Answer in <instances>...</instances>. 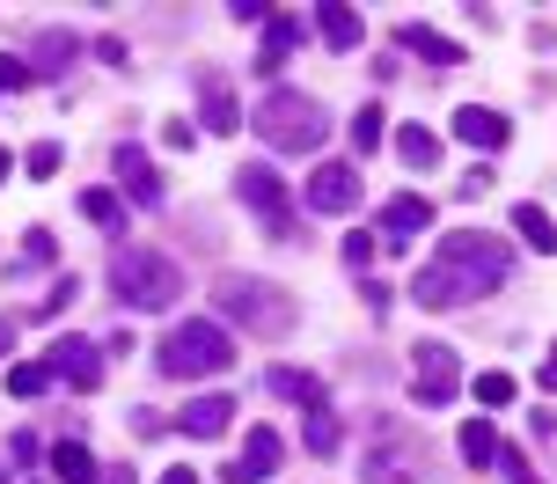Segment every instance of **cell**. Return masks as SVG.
Returning a JSON list of instances; mask_svg holds the SVG:
<instances>
[{"instance_id": "6", "label": "cell", "mask_w": 557, "mask_h": 484, "mask_svg": "<svg viewBox=\"0 0 557 484\" xmlns=\"http://www.w3.org/2000/svg\"><path fill=\"white\" fill-rule=\"evenodd\" d=\"M235 191L250 199V213L264 221V235H294V199H286V184H278V176L264 170V162H243Z\"/></svg>"}, {"instance_id": "18", "label": "cell", "mask_w": 557, "mask_h": 484, "mask_svg": "<svg viewBox=\"0 0 557 484\" xmlns=\"http://www.w3.org/2000/svg\"><path fill=\"white\" fill-rule=\"evenodd\" d=\"M396 45L418 52V59H433V66H455V59H462L455 37H441V29H425V23H404V29H396Z\"/></svg>"}, {"instance_id": "37", "label": "cell", "mask_w": 557, "mask_h": 484, "mask_svg": "<svg viewBox=\"0 0 557 484\" xmlns=\"http://www.w3.org/2000/svg\"><path fill=\"white\" fill-rule=\"evenodd\" d=\"M162 484H198V477H191V462H176V470H162Z\"/></svg>"}, {"instance_id": "23", "label": "cell", "mask_w": 557, "mask_h": 484, "mask_svg": "<svg viewBox=\"0 0 557 484\" xmlns=\"http://www.w3.org/2000/svg\"><path fill=\"white\" fill-rule=\"evenodd\" d=\"M455 448H462V462H470V470H492V456H499V433L484 426V419H470V426L455 433Z\"/></svg>"}, {"instance_id": "34", "label": "cell", "mask_w": 557, "mask_h": 484, "mask_svg": "<svg viewBox=\"0 0 557 484\" xmlns=\"http://www.w3.org/2000/svg\"><path fill=\"white\" fill-rule=\"evenodd\" d=\"M23 257H29V264H52V257H59V243H52L45 228H29V235H23Z\"/></svg>"}, {"instance_id": "20", "label": "cell", "mask_w": 557, "mask_h": 484, "mask_svg": "<svg viewBox=\"0 0 557 484\" xmlns=\"http://www.w3.org/2000/svg\"><path fill=\"white\" fill-rule=\"evenodd\" d=\"M74 66V37L66 29H45L37 45H29V74H66Z\"/></svg>"}, {"instance_id": "31", "label": "cell", "mask_w": 557, "mask_h": 484, "mask_svg": "<svg viewBox=\"0 0 557 484\" xmlns=\"http://www.w3.org/2000/svg\"><path fill=\"white\" fill-rule=\"evenodd\" d=\"M23 170H29V176H59V147H52V140H37V147L23 154Z\"/></svg>"}, {"instance_id": "36", "label": "cell", "mask_w": 557, "mask_h": 484, "mask_svg": "<svg viewBox=\"0 0 557 484\" xmlns=\"http://www.w3.org/2000/svg\"><path fill=\"white\" fill-rule=\"evenodd\" d=\"M96 484H133V462H117V470H103Z\"/></svg>"}, {"instance_id": "39", "label": "cell", "mask_w": 557, "mask_h": 484, "mask_svg": "<svg viewBox=\"0 0 557 484\" xmlns=\"http://www.w3.org/2000/svg\"><path fill=\"white\" fill-rule=\"evenodd\" d=\"M0 345H8V331H0Z\"/></svg>"}, {"instance_id": "35", "label": "cell", "mask_w": 557, "mask_h": 484, "mask_svg": "<svg viewBox=\"0 0 557 484\" xmlns=\"http://www.w3.org/2000/svg\"><path fill=\"white\" fill-rule=\"evenodd\" d=\"M8 448H15V462H37V456H45V440H37V433H15Z\"/></svg>"}, {"instance_id": "28", "label": "cell", "mask_w": 557, "mask_h": 484, "mask_svg": "<svg viewBox=\"0 0 557 484\" xmlns=\"http://www.w3.org/2000/svg\"><path fill=\"white\" fill-rule=\"evenodd\" d=\"M82 213H88V221H96L103 235H111L117 221H125V213H117V191H82Z\"/></svg>"}, {"instance_id": "15", "label": "cell", "mask_w": 557, "mask_h": 484, "mask_svg": "<svg viewBox=\"0 0 557 484\" xmlns=\"http://www.w3.org/2000/svg\"><path fill=\"white\" fill-rule=\"evenodd\" d=\"M389 147H396L404 170H433V162H441V133H433V125H396Z\"/></svg>"}, {"instance_id": "9", "label": "cell", "mask_w": 557, "mask_h": 484, "mask_svg": "<svg viewBox=\"0 0 557 484\" xmlns=\"http://www.w3.org/2000/svg\"><path fill=\"white\" fill-rule=\"evenodd\" d=\"M45 374L74 382V389H103V352H96L88 338H59L52 352H45Z\"/></svg>"}, {"instance_id": "3", "label": "cell", "mask_w": 557, "mask_h": 484, "mask_svg": "<svg viewBox=\"0 0 557 484\" xmlns=\"http://www.w3.org/2000/svg\"><path fill=\"white\" fill-rule=\"evenodd\" d=\"M111 286L125 309H176L184 301V272H176L169 250H125L111 264Z\"/></svg>"}, {"instance_id": "22", "label": "cell", "mask_w": 557, "mask_h": 484, "mask_svg": "<svg viewBox=\"0 0 557 484\" xmlns=\"http://www.w3.org/2000/svg\"><path fill=\"white\" fill-rule=\"evenodd\" d=\"M294 45H301V15H264V59H257V66L272 74V66L294 52Z\"/></svg>"}, {"instance_id": "8", "label": "cell", "mask_w": 557, "mask_h": 484, "mask_svg": "<svg viewBox=\"0 0 557 484\" xmlns=\"http://www.w3.org/2000/svg\"><path fill=\"white\" fill-rule=\"evenodd\" d=\"M308 213H352L360 206V170L352 162H323V170H308Z\"/></svg>"}, {"instance_id": "19", "label": "cell", "mask_w": 557, "mask_h": 484, "mask_svg": "<svg viewBox=\"0 0 557 484\" xmlns=\"http://www.w3.org/2000/svg\"><path fill=\"white\" fill-rule=\"evenodd\" d=\"M315 29H323V45H331V52H352V45H360V15H352V8H337V0L315 8Z\"/></svg>"}, {"instance_id": "33", "label": "cell", "mask_w": 557, "mask_h": 484, "mask_svg": "<svg viewBox=\"0 0 557 484\" xmlns=\"http://www.w3.org/2000/svg\"><path fill=\"white\" fill-rule=\"evenodd\" d=\"M374 250H382V243H374V235H360V228L345 235V264H360V272H367V264H374Z\"/></svg>"}, {"instance_id": "38", "label": "cell", "mask_w": 557, "mask_h": 484, "mask_svg": "<svg viewBox=\"0 0 557 484\" xmlns=\"http://www.w3.org/2000/svg\"><path fill=\"white\" fill-rule=\"evenodd\" d=\"M0 184H8V147H0Z\"/></svg>"}, {"instance_id": "32", "label": "cell", "mask_w": 557, "mask_h": 484, "mask_svg": "<svg viewBox=\"0 0 557 484\" xmlns=\"http://www.w3.org/2000/svg\"><path fill=\"white\" fill-rule=\"evenodd\" d=\"M492 462H499V470H506V477H513V484H543V477H535V470H529V456H513L506 440H499V456H492Z\"/></svg>"}, {"instance_id": "11", "label": "cell", "mask_w": 557, "mask_h": 484, "mask_svg": "<svg viewBox=\"0 0 557 484\" xmlns=\"http://www.w3.org/2000/svg\"><path fill=\"white\" fill-rule=\"evenodd\" d=\"M198 117H206V133H235L243 125V103H235L221 66H198Z\"/></svg>"}, {"instance_id": "25", "label": "cell", "mask_w": 557, "mask_h": 484, "mask_svg": "<svg viewBox=\"0 0 557 484\" xmlns=\"http://www.w3.org/2000/svg\"><path fill=\"white\" fill-rule=\"evenodd\" d=\"M513 228H521V243H535V250H557V228H550V213L543 206H513Z\"/></svg>"}, {"instance_id": "30", "label": "cell", "mask_w": 557, "mask_h": 484, "mask_svg": "<svg viewBox=\"0 0 557 484\" xmlns=\"http://www.w3.org/2000/svg\"><path fill=\"white\" fill-rule=\"evenodd\" d=\"M382 133H389V125H382V103H367V111L352 117V140H360V154H374V147H382Z\"/></svg>"}, {"instance_id": "10", "label": "cell", "mask_w": 557, "mask_h": 484, "mask_svg": "<svg viewBox=\"0 0 557 484\" xmlns=\"http://www.w3.org/2000/svg\"><path fill=\"white\" fill-rule=\"evenodd\" d=\"M278 462H286V440H278L272 426H250V448H243V456L221 470V484H264Z\"/></svg>"}, {"instance_id": "24", "label": "cell", "mask_w": 557, "mask_h": 484, "mask_svg": "<svg viewBox=\"0 0 557 484\" xmlns=\"http://www.w3.org/2000/svg\"><path fill=\"white\" fill-rule=\"evenodd\" d=\"M470 397L484 404V411H506V404L521 397V382H513V374H506V368H484V374H476V382H470Z\"/></svg>"}, {"instance_id": "21", "label": "cell", "mask_w": 557, "mask_h": 484, "mask_svg": "<svg viewBox=\"0 0 557 484\" xmlns=\"http://www.w3.org/2000/svg\"><path fill=\"white\" fill-rule=\"evenodd\" d=\"M52 477L59 484H96L103 470H96V456H88L82 440H59V448H52Z\"/></svg>"}, {"instance_id": "17", "label": "cell", "mask_w": 557, "mask_h": 484, "mask_svg": "<svg viewBox=\"0 0 557 484\" xmlns=\"http://www.w3.org/2000/svg\"><path fill=\"white\" fill-rule=\"evenodd\" d=\"M425 221H433V206L418 199V191H396V199L382 206V228H389V243H411Z\"/></svg>"}, {"instance_id": "2", "label": "cell", "mask_w": 557, "mask_h": 484, "mask_svg": "<svg viewBox=\"0 0 557 484\" xmlns=\"http://www.w3.org/2000/svg\"><path fill=\"white\" fill-rule=\"evenodd\" d=\"M257 133H264L278 154H315V147L331 140V111H323L308 88H272V96L257 103Z\"/></svg>"}, {"instance_id": "26", "label": "cell", "mask_w": 557, "mask_h": 484, "mask_svg": "<svg viewBox=\"0 0 557 484\" xmlns=\"http://www.w3.org/2000/svg\"><path fill=\"white\" fill-rule=\"evenodd\" d=\"M45 389H52V374H45V360H15V368H8V397H45Z\"/></svg>"}, {"instance_id": "29", "label": "cell", "mask_w": 557, "mask_h": 484, "mask_svg": "<svg viewBox=\"0 0 557 484\" xmlns=\"http://www.w3.org/2000/svg\"><path fill=\"white\" fill-rule=\"evenodd\" d=\"M29 82H37V74H29V59H15V52H0V103H8V96H23Z\"/></svg>"}, {"instance_id": "12", "label": "cell", "mask_w": 557, "mask_h": 484, "mask_svg": "<svg viewBox=\"0 0 557 484\" xmlns=\"http://www.w3.org/2000/svg\"><path fill=\"white\" fill-rule=\"evenodd\" d=\"M176 426L191 433V440H213V433H227V426H235V397H227V389H213V397H191Z\"/></svg>"}, {"instance_id": "16", "label": "cell", "mask_w": 557, "mask_h": 484, "mask_svg": "<svg viewBox=\"0 0 557 484\" xmlns=\"http://www.w3.org/2000/svg\"><path fill=\"white\" fill-rule=\"evenodd\" d=\"M264 389L286 397V404H301V411H323V382H315L308 368H272V374H264Z\"/></svg>"}, {"instance_id": "4", "label": "cell", "mask_w": 557, "mask_h": 484, "mask_svg": "<svg viewBox=\"0 0 557 484\" xmlns=\"http://www.w3.org/2000/svg\"><path fill=\"white\" fill-rule=\"evenodd\" d=\"M213 309L227 315V323H243V331H257V338H286L294 331V301L278 294V286L264 280H213Z\"/></svg>"}, {"instance_id": "13", "label": "cell", "mask_w": 557, "mask_h": 484, "mask_svg": "<svg viewBox=\"0 0 557 484\" xmlns=\"http://www.w3.org/2000/svg\"><path fill=\"white\" fill-rule=\"evenodd\" d=\"M111 170H117V184H125V191H133L139 206H162V170H154V162H147L139 147H117V154H111Z\"/></svg>"}, {"instance_id": "7", "label": "cell", "mask_w": 557, "mask_h": 484, "mask_svg": "<svg viewBox=\"0 0 557 484\" xmlns=\"http://www.w3.org/2000/svg\"><path fill=\"white\" fill-rule=\"evenodd\" d=\"M411 397L433 411V404H447V397H462V360L447 352V345H418L411 352Z\"/></svg>"}, {"instance_id": "27", "label": "cell", "mask_w": 557, "mask_h": 484, "mask_svg": "<svg viewBox=\"0 0 557 484\" xmlns=\"http://www.w3.org/2000/svg\"><path fill=\"white\" fill-rule=\"evenodd\" d=\"M301 440H308V456H337V419H331V404H323V411H308Z\"/></svg>"}, {"instance_id": "5", "label": "cell", "mask_w": 557, "mask_h": 484, "mask_svg": "<svg viewBox=\"0 0 557 484\" xmlns=\"http://www.w3.org/2000/svg\"><path fill=\"white\" fill-rule=\"evenodd\" d=\"M227 360H235V338H227V323H184V331H169V338H162V374H169V382L221 374Z\"/></svg>"}, {"instance_id": "14", "label": "cell", "mask_w": 557, "mask_h": 484, "mask_svg": "<svg viewBox=\"0 0 557 484\" xmlns=\"http://www.w3.org/2000/svg\"><path fill=\"white\" fill-rule=\"evenodd\" d=\"M455 140H470V147H506V140H513V125H506L499 111H484V103H462V111H455Z\"/></svg>"}, {"instance_id": "1", "label": "cell", "mask_w": 557, "mask_h": 484, "mask_svg": "<svg viewBox=\"0 0 557 484\" xmlns=\"http://www.w3.org/2000/svg\"><path fill=\"white\" fill-rule=\"evenodd\" d=\"M506 272H513V243H506V235L455 228V235H441L433 264L411 280V301H418V309H462V301L499 294Z\"/></svg>"}]
</instances>
